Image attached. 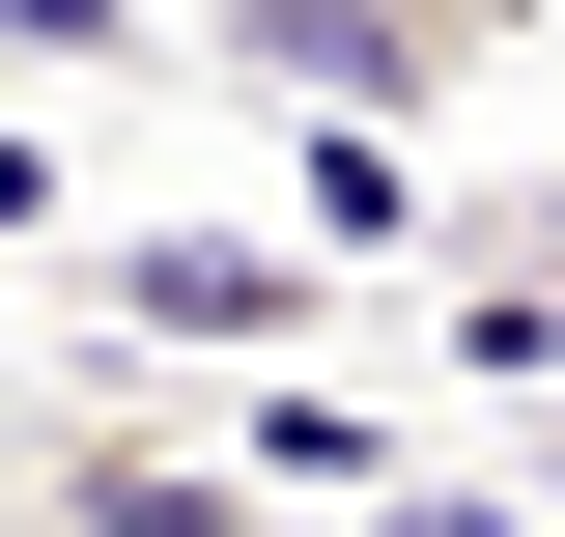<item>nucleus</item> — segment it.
I'll use <instances>...</instances> for the list:
<instances>
[{
  "mask_svg": "<svg viewBox=\"0 0 565 537\" xmlns=\"http://www.w3.org/2000/svg\"><path fill=\"white\" fill-rule=\"evenodd\" d=\"M199 29L282 85V114H452V85H509L537 0H199Z\"/></svg>",
  "mask_w": 565,
  "mask_h": 537,
  "instance_id": "1",
  "label": "nucleus"
},
{
  "mask_svg": "<svg viewBox=\"0 0 565 537\" xmlns=\"http://www.w3.org/2000/svg\"><path fill=\"white\" fill-rule=\"evenodd\" d=\"M85 312L170 339V368H282V339H340V255H282V227H114Z\"/></svg>",
  "mask_w": 565,
  "mask_h": 537,
  "instance_id": "2",
  "label": "nucleus"
},
{
  "mask_svg": "<svg viewBox=\"0 0 565 537\" xmlns=\"http://www.w3.org/2000/svg\"><path fill=\"white\" fill-rule=\"evenodd\" d=\"M0 57H114V0H0Z\"/></svg>",
  "mask_w": 565,
  "mask_h": 537,
  "instance_id": "3",
  "label": "nucleus"
},
{
  "mask_svg": "<svg viewBox=\"0 0 565 537\" xmlns=\"http://www.w3.org/2000/svg\"><path fill=\"white\" fill-rule=\"evenodd\" d=\"M481 255H509V283H565V199H509V227H481Z\"/></svg>",
  "mask_w": 565,
  "mask_h": 537,
  "instance_id": "4",
  "label": "nucleus"
}]
</instances>
